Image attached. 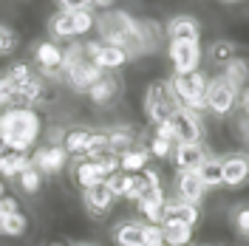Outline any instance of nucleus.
<instances>
[{
	"label": "nucleus",
	"mask_w": 249,
	"mask_h": 246,
	"mask_svg": "<svg viewBox=\"0 0 249 246\" xmlns=\"http://www.w3.org/2000/svg\"><path fill=\"white\" fill-rule=\"evenodd\" d=\"M207 57H210L213 65L221 68V65H227V62L232 60V57H238V54H235V46L230 40H215V43L210 46V51H207Z\"/></svg>",
	"instance_id": "obj_29"
},
{
	"label": "nucleus",
	"mask_w": 249,
	"mask_h": 246,
	"mask_svg": "<svg viewBox=\"0 0 249 246\" xmlns=\"http://www.w3.org/2000/svg\"><path fill=\"white\" fill-rule=\"evenodd\" d=\"M156 136H159V139H167V141H173V124H170V122L156 124ZM173 144H176V141H173Z\"/></svg>",
	"instance_id": "obj_39"
},
{
	"label": "nucleus",
	"mask_w": 249,
	"mask_h": 246,
	"mask_svg": "<svg viewBox=\"0 0 249 246\" xmlns=\"http://www.w3.org/2000/svg\"><path fill=\"white\" fill-rule=\"evenodd\" d=\"M96 23V17H91V12H57L48 23V31L54 40H74L88 34Z\"/></svg>",
	"instance_id": "obj_5"
},
{
	"label": "nucleus",
	"mask_w": 249,
	"mask_h": 246,
	"mask_svg": "<svg viewBox=\"0 0 249 246\" xmlns=\"http://www.w3.org/2000/svg\"><path fill=\"white\" fill-rule=\"evenodd\" d=\"M29 229V218L23 215L20 210L17 212H9V215L0 218V235H9V238H20V235H26Z\"/></svg>",
	"instance_id": "obj_27"
},
{
	"label": "nucleus",
	"mask_w": 249,
	"mask_h": 246,
	"mask_svg": "<svg viewBox=\"0 0 249 246\" xmlns=\"http://www.w3.org/2000/svg\"><path fill=\"white\" fill-rule=\"evenodd\" d=\"M0 218H3V215H0Z\"/></svg>",
	"instance_id": "obj_46"
},
{
	"label": "nucleus",
	"mask_w": 249,
	"mask_h": 246,
	"mask_svg": "<svg viewBox=\"0 0 249 246\" xmlns=\"http://www.w3.org/2000/svg\"><path fill=\"white\" fill-rule=\"evenodd\" d=\"M26 167H31L29 153H12V150H6V153L0 156V176H6V178H17Z\"/></svg>",
	"instance_id": "obj_21"
},
{
	"label": "nucleus",
	"mask_w": 249,
	"mask_h": 246,
	"mask_svg": "<svg viewBox=\"0 0 249 246\" xmlns=\"http://www.w3.org/2000/svg\"><path fill=\"white\" fill-rule=\"evenodd\" d=\"M65 161H68V153L62 150V144H46V147H40L34 153L31 167L37 170L40 176H57L65 167Z\"/></svg>",
	"instance_id": "obj_11"
},
{
	"label": "nucleus",
	"mask_w": 249,
	"mask_h": 246,
	"mask_svg": "<svg viewBox=\"0 0 249 246\" xmlns=\"http://www.w3.org/2000/svg\"><path fill=\"white\" fill-rule=\"evenodd\" d=\"M0 136L6 150L29 153V147L40 136V116L29 108H6L0 113Z\"/></svg>",
	"instance_id": "obj_1"
},
{
	"label": "nucleus",
	"mask_w": 249,
	"mask_h": 246,
	"mask_svg": "<svg viewBox=\"0 0 249 246\" xmlns=\"http://www.w3.org/2000/svg\"><path fill=\"white\" fill-rule=\"evenodd\" d=\"M82 193H85V210H88L93 218L108 215L110 207H113V201H116L105 181H102V184H96V187H88V190H82Z\"/></svg>",
	"instance_id": "obj_16"
},
{
	"label": "nucleus",
	"mask_w": 249,
	"mask_h": 246,
	"mask_svg": "<svg viewBox=\"0 0 249 246\" xmlns=\"http://www.w3.org/2000/svg\"><path fill=\"white\" fill-rule=\"evenodd\" d=\"M235 102H238V88L230 85L224 77H215L207 82V93H204V108H210L215 116H227L232 113Z\"/></svg>",
	"instance_id": "obj_6"
},
{
	"label": "nucleus",
	"mask_w": 249,
	"mask_h": 246,
	"mask_svg": "<svg viewBox=\"0 0 249 246\" xmlns=\"http://www.w3.org/2000/svg\"><path fill=\"white\" fill-rule=\"evenodd\" d=\"M181 108L176 102V96L167 88V79H159V82H150L147 91H144V116L150 119L153 124L170 122L173 113Z\"/></svg>",
	"instance_id": "obj_4"
},
{
	"label": "nucleus",
	"mask_w": 249,
	"mask_h": 246,
	"mask_svg": "<svg viewBox=\"0 0 249 246\" xmlns=\"http://www.w3.org/2000/svg\"><path fill=\"white\" fill-rule=\"evenodd\" d=\"M176 193H178V201H187V204H196L198 207V201L204 198V184L198 181V176H196V170H184V173H178V178H176Z\"/></svg>",
	"instance_id": "obj_17"
},
{
	"label": "nucleus",
	"mask_w": 249,
	"mask_h": 246,
	"mask_svg": "<svg viewBox=\"0 0 249 246\" xmlns=\"http://www.w3.org/2000/svg\"><path fill=\"white\" fill-rule=\"evenodd\" d=\"M167 57H170L176 74H193L198 71V62H201V46L196 40H170Z\"/></svg>",
	"instance_id": "obj_7"
},
{
	"label": "nucleus",
	"mask_w": 249,
	"mask_h": 246,
	"mask_svg": "<svg viewBox=\"0 0 249 246\" xmlns=\"http://www.w3.org/2000/svg\"><path fill=\"white\" fill-rule=\"evenodd\" d=\"M147 161H150V153L144 147H133V150L119 156V170L122 173H142L147 167Z\"/></svg>",
	"instance_id": "obj_26"
},
{
	"label": "nucleus",
	"mask_w": 249,
	"mask_h": 246,
	"mask_svg": "<svg viewBox=\"0 0 249 246\" xmlns=\"http://www.w3.org/2000/svg\"><path fill=\"white\" fill-rule=\"evenodd\" d=\"M232 224L241 235H249V207H235L232 210Z\"/></svg>",
	"instance_id": "obj_35"
},
{
	"label": "nucleus",
	"mask_w": 249,
	"mask_h": 246,
	"mask_svg": "<svg viewBox=\"0 0 249 246\" xmlns=\"http://www.w3.org/2000/svg\"><path fill=\"white\" fill-rule=\"evenodd\" d=\"M249 181V153H232L221 158V187H244Z\"/></svg>",
	"instance_id": "obj_10"
},
{
	"label": "nucleus",
	"mask_w": 249,
	"mask_h": 246,
	"mask_svg": "<svg viewBox=\"0 0 249 246\" xmlns=\"http://www.w3.org/2000/svg\"><path fill=\"white\" fill-rule=\"evenodd\" d=\"M79 246H93V244H79Z\"/></svg>",
	"instance_id": "obj_44"
},
{
	"label": "nucleus",
	"mask_w": 249,
	"mask_h": 246,
	"mask_svg": "<svg viewBox=\"0 0 249 246\" xmlns=\"http://www.w3.org/2000/svg\"><path fill=\"white\" fill-rule=\"evenodd\" d=\"M196 176L204 184V190H213V187H221V158L215 156H207L201 164L196 167Z\"/></svg>",
	"instance_id": "obj_22"
},
{
	"label": "nucleus",
	"mask_w": 249,
	"mask_h": 246,
	"mask_svg": "<svg viewBox=\"0 0 249 246\" xmlns=\"http://www.w3.org/2000/svg\"><path fill=\"white\" fill-rule=\"evenodd\" d=\"M113 244L116 246H144V224L124 221L113 229Z\"/></svg>",
	"instance_id": "obj_20"
},
{
	"label": "nucleus",
	"mask_w": 249,
	"mask_h": 246,
	"mask_svg": "<svg viewBox=\"0 0 249 246\" xmlns=\"http://www.w3.org/2000/svg\"><path fill=\"white\" fill-rule=\"evenodd\" d=\"M6 77L12 79L15 85H20L23 79L31 77V74H29V65H26V62H17V65H12V68H9V74H6Z\"/></svg>",
	"instance_id": "obj_38"
},
{
	"label": "nucleus",
	"mask_w": 249,
	"mask_h": 246,
	"mask_svg": "<svg viewBox=\"0 0 249 246\" xmlns=\"http://www.w3.org/2000/svg\"><path fill=\"white\" fill-rule=\"evenodd\" d=\"M0 198H3V184H0Z\"/></svg>",
	"instance_id": "obj_43"
},
{
	"label": "nucleus",
	"mask_w": 249,
	"mask_h": 246,
	"mask_svg": "<svg viewBox=\"0 0 249 246\" xmlns=\"http://www.w3.org/2000/svg\"><path fill=\"white\" fill-rule=\"evenodd\" d=\"M15 88L17 85L6 77V74L0 77V108H12V102H15Z\"/></svg>",
	"instance_id": "obj_33"
},
{
	"label": "nucleus",
	"mask_w": 249,
	"mask_h": 246,
	"mask_svg": "<svg viewBox=\"0 0 249 246\" xmlns=\"http://www.w3.org/2000/svg\"><path fill=\"white\" fill-rule=\"evenodd\" d=\"M105 71H99L82 51V43H74L71 48L62 51V77L74 91H88L96 79L102 77Z\"/></svg>",
	"instance_id": "obj_2"
},
{
	"label": "nucleus",
	"mask_w": 249,
	"mask_h": 246,
	"mask_svg": "<svg viewBox=\"0 0 249 246\" xmlns=\"http://www.w3.org/2000/svg\"><path fill=\"white\" fill-rule=\"evenodd\" d=\"M74 181H77V187L88 190V187L102 184V181H105V173H102V167H99V161L77 158V164H74Z\"/></svg>",
	"instance_id": "obj_18"
},
{
	"label": "nucleus",
	"mask_w": 249,
	"mask_h": 246,
	"mask_svg": "<svg viewBox=\"0 0 249 246\" xmlns=\"http://www.w3.org/2000/svg\"><path fill=\"white\" fill-rule=\"evenodd\" d=\"M119 91H122V82L113 77V74H102V77L93 82L91 88H88V96H91L93 105H99V108H108V105H113L116 102V96H119Z\"/></svg>",
	"instance_id": "obj_13"
},
{
	"label": "nucleus",
	"mask_w": 249,
	"mask_h": 246,
	"mask_svg": "<svg viewBox=\"0 0 249 246\" xmlns=\"http://www.w3.org/2000/svg\"><path fill=\"white\" fill-rule=\"evenodd\" d=\"M93 136V127H74L71 133H65V141H62V150L68 156H82L85 153V147H88V141Z\"/></svg>",
	"instance_id": "obj_23"
},
{
	"label": "nucleus",
	"mask_w": 249,
	"mask_h": 246,
	"mask_svg": "<svg viewBox=\"0 0 249 246\" xmlns=\"http://www.w3.org/2000/svg\"><path fill=\"white\" fill-rule=\"evenodd\" d=\"M144 246H164V235L159 224H144Z\"/></svg>",
	"instance_id": "obj_36"
},
{
	"label": "nucleus",
	"mask_w": 249,
	"mask_h": 246,
	"mask_svg": "<svg viewBox=\"0 0 249 246\" xmlns=\"http://www.w3.org/2000/svg\"><path fill=\"white\" fill-rule=\"evenodd\" d=\"M34 60L40 65V74L51 79L62 77V48L57 43H40L34 48Z\"/></svg>",
	"instance_id": "obj_12"
},
{
	"label": "nucleus",
	"mask_w": 249,
	"mask_h": 246,
	"mask_svg": "<svg viewBox=\"0 0 249 246\" xmlns=\"http://www.w3.org/2000/svg\"><path fill=\"white\" fill-rule=\"evenodd\" d=\"M164 34H167V40H196V43H198V37H201V26H198L196 17L176 15V17L167 20Z\"/></svg>",
	"instance_id": "obj_15"
},
{
	"label": "nucleus",
	"mask_w": 249,
	"mask_h": 246,
	"mask_svg": "<svg viewBox=\"0 0 249 246\" xmlns=\"http://www.w3.org/2000/svg\"><path fill=\"white\" fill-rule=\"evenodd\" d=\"M230 3H232V0H230Z\"/></svg>",
	"instance_id": "obj_45"
},
{
	"label": "nucleus",
	"mask_w": 249,
	"mask_h": 246,
	"mask_svg": "<svg viewBox=\"0 0 249 246\" xmlns=\"http://www.w3.org/2000/svg\"><path fill=\"white\" fill-rule=\"evenodd\" d=\"M244 108H247V116H249V91H247V96H244Z\"/></svg>",
	"instance_id": "obj_41"
},
{
	"label": "nucleus",
	"mask_w": 249,
	"mask_h": 246,
	"mask_svg": "<svg viewBox=\"0 0 249 246\" xmlns=\"http://www.w3.org/2000/svg\"><path fill=\"white\" fill-rule=\"evenodd\" d=\"M6 153V144H3V136H0V156Z\"/></svg>",
	"instance_id": "obj_42"
},
{
	"label": "nucleus",
	"mask_w": 249,
	"mask_h": 246,
	"mask_svg": "<svg viewBox=\"0 0 249 246\" xmlns=\"http://www.w3.org/2000/svg\"><path fill=\"white\" fill-rule=\"evenodd\" d=\"M161 235H164V246H187L193 241V229L190 227H178V224L161 227Z\"/></svg>",
	"instance_id": "obj_30"
},
{
	"label": "nucleus",
	"mask_w": 249,
	"mask_h": 246,
	"mask_svg": "<svg viewBox=\"0 0 249 246\" xmlns=\"http://www.w3.org/2000/svg\"><path fill=\"white\" fill-rule=\"evenodd\" d=\"M173 161H176V170L184 173V170H196L207 158V147L201 141H193V144H173Z\"/></svg>",
	"instance_id": "obj_14"
},
{
	"label": "nucleus",
	"mask_w": 249,
	"mask_h": 246,
	"mask_svg": "<svg viewBox=\"0 0 249 246\" xmlns=\"http://www.w3.org/2000/svg\"><path fill=\"white\" fill-rule=\"evenodd\" d=\"M170 124H173V141L176 144H193V141H201L204 136V124L196 116V110L178 108L173 113Z\"/></svg>",
	"instance_id": "obj_8"
},
{
	"label": "nucleus",
	"mask_w": 249,
	"mask_h": 246,
	"mask_svg": "<svg viewBox=\"0 0 249 246\" xmlns=\"http://www.w3.org/2000/svg\"><path fill=\"white\" fill-rule=\"evenodd\" d=\"M15 181L20 184V190H23V193H29V195H34V193L40 190V184H43L40 173H37L34 167H26V170H23V173H20V176L15 178Z\"/></svg>",
	"instance_id": "obj_31"
},
{
	"label": "nucleus",
	"mask_w": 249,
	"mask_h": 246,
	"mask_svg": "<svg viewBox=\"0 0 249 246\" xmlns=\"http://www.w3.org/2000/svg\"><path fill=\"white\" fill-rule=\"evenodd\" d=\"M17 48V34L9 26H3L0 23V57H6V54H12Z\"/></svg>",
	"instance_id": "obj_32"
},
{
	"label": "nucleus",
	"mask_w": 249,
	"mask_h": 246,
	"mask_svg": "<svg viewBox=\"0 0 249 246\" xmlns=\"http://www.w3.org/2000/svg\"><path fill=\"white\" fill-rule=\"evenodd\" d=\"M147 153L156 156V158H170V153H173V141L153 136V141H150V150H147Z\"/></svg>",
	"instance_id": "obj_34"
},
{
	"label": "nucleus",
	"mask_w": 249,
	"mask_h": 246,
	"mask_svg": "<svg viewBox=\"0 0 249 246\" xmlns=\"http://www.w3.org/2000/svg\"><path fill=\"white\" fill-rule=\"evenodd\" d=\"M201 218V210L196 204H187V201H164V210H161V224L159 227H170V224H178V227H196Z\"/></svg>",
	"instance_id": "obj_9"
},
{
	"label": "nucleus",
	"mask_w": 249,
	"mask_h": 246,
	"mask_svg": "<svg viewBox=\"0 0 249 246\" xmlns=\"http://www.w3.org/2000/svg\"><path fill=\"white\" fill-rule=\"evenodd\" d=\"M60 12H91V0H57Z\"/></svg>",
	"instance_id": "obj_37"
},
{
	"label": "nucleus",
	"mask_w": 249,
	"mask_h": 246,
	"mask_svg": "<svg viewBox=\"0 0 249 246\" xmlns=\"http://www.w3.org/2000/svg\"><path fill=\"white\" fill-rule=\"evenodd\" d=\"M207 74L204 71H193V74H173L167 79V88L176 96V102L187 110L204 108V93H207Z\"/></svg>",
	"instance_id": "obj_3"
},
{
	"label": "nucleus",
	"mask_w": 249,
	"mask_h": 246,
	"mask_svg": "<svg viewBox=\"0 0 249 246\" xmlns=\"http://www.w3.org/2000/svg\"><path fill=\"white\" fill-rule=\"evenodd\" d=\"M221 77L227 79L230 85H235L238 91L247 85V79H249V62L244 60V57H232V60L224 65V71H221Z\"/></svg>",
	"instance_id": "obj_24"
},
{
	"label": "nucleus",
	"mask_w": 249,
	"mask_h": 246,
	"mask_svg": "<svg viewBox=\"0 0 249 246\" xmlns=\"http://www.w3.org/2000/svg\"><path fill=\"white\" fill-rule=\"evenodd\" d=\"M164 201H167L164 190H159V193H153V195H147L144 201H139V210H142V215L147 218V224H161Z\"/></svg>",
	"instance_id": "obj_25"
},
{
	"label": "nucleus",
	"mask_w": 249,
	"mask_h": 246,
	"mask_svg": "<svg viewBox=\"0 0 249 246\" xmlns=\"http://www.w3.org/2000/svg\"><path fill=\"white\" fill-rule=\"evenodd\" d=\"M113 3H116V0H91V6H96V9H108Z\"/></svg>",
	"instance_id": "obj_40"
},
{
	"label": "nucleus",
	"mask_w": 249,
	"mask_h": 246,
	"mask_svg": "<svg viewBox=\"0 0 249 246\" xmlns=\"http://www.w3.org/2000/svg\"><path fill=\"white\" fill-rule=\"evenodd\" d=\"M105 139H108V150L116 156L133 150V141H136V130L127 127V124H119V127H110L105 130Z\"/></svg>",
	"instance_id": "obj_19"
},
{
	"label": "nucleus",
	"mask_w": 249,
	"mask_h": 246,
	"mask_svg": "<svg viewBox=\"0 0 249 246\" xmlns=\"http://www.w3.org/2000/svg\"><path fill=\"white\" fill-rule=\"evenodd\" d=\"M105 184H108V190L113 193V198H124V195L130 193V184H133V173L116 170V173H110L108 178H105Z\"/></svg>",
	"instance_id": "obj_28"
}]
</instances>
